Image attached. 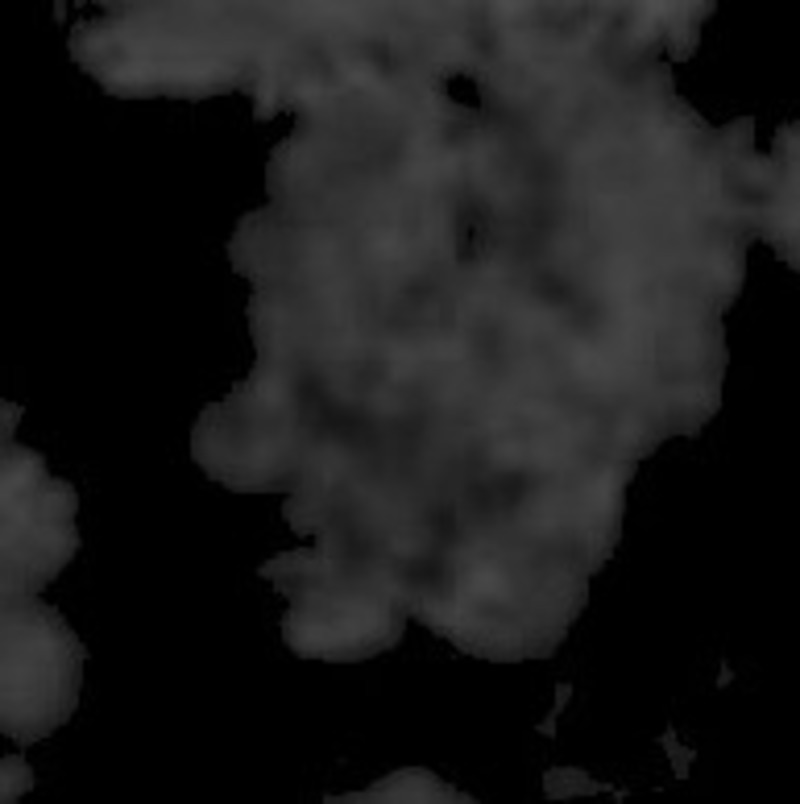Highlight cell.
<instances>
[{
	"mask_svg": "<svg viewBox=\"0 0 800 804\" xmlns=\"http://www.w3.org/2000/svg\"><path fill=\"white\" fill-rule=\"evenodd\" d=\"M35 779L31 766L23 755L9 754L2 758L0 767V803L14 804L31 791Z\"/></svg>",
	"mask_w": 800,
	"mask_h": 804,
	"instance_id": "5",
	"label": "cell"
},
{
	"mask_svg": "<svg viewBox=\"0 0 800 804\" xmlns=\"http://www.w3.org/2000/svg\"><path fill=\"white\" fill-rule=\"evenodd\" d=\"M85 645L62 613L36 597L0 602L1 732L26 748L75 712Z\"/></svg>",
	"mask_w": 800,
	"mask_h": 804,
	"instance_id": "2",
	"label": "cell"
},
{
	"mask_svg": "<svg viewBox=\"0 0 800 804\" xmlns=\"http://www.w3.org/2000/svg\"><path fill=\"white\" fill-rule=\"evenodd\" d=\"M470 798L460 795L432 772L406 768L372 784L361 792L328 797L326 803H456Z\"/></svg>",
	"mask_w": 800,
	"mask_h": 804,
	"instance_id": "4",
	"label": "cell"
},
{
	"mask_svg": "<svg viewBox=\"0 0 800 804\" xmlns=\"http://www.w3.org/2000/svg\"><path fill=\"white\" fill-rule=\"evenodd\" d=\"M545 787L548 794L555 798L593 795L608 790L607 786L591 779L585 771L574 768L550 771L545 778Z\"/></svg>",
	"mask_w": 800,
	"mask_h": 804,
	"instance_id": "6",
	"label": "cell"
},
{
	"mask_svg": "<svg viewBox=\"0 0 800 804\" xmlns=\"http://www.w3.org/2000/svg\"><path fill=\"white\" fill-rule=\"evenodd\" d=\"M261 575L289 602L282 636L301 658L352 663L393 648L406 611L375 578L302 551L270 559Z\"/></svg>",
	"mask_w": 800,
	"mask_h": 804,
	"instance_id": "1",
	"label": "cell"
},
{
	"mask_svg": "<svg viewBox=\"0 0 800 804\" xmlns=\"http://www.w3.org/2000/svg\"><path fill=\"white\" fill-rule=\"evenodd\" d=\"M665 739L672 745L666 746V751L669 753L670 759L673 762V768L680 778L686 777L689 764L695 756V752L680 745L671 733L666 734Z\"/></svg>",
	"mask_w": 800,
	"mask_h": 804,
	"instance_id": "7",
	"label": "cell"
},
{
	"mask_svg": "<svg viewBox=\"0 0 800 804\" xmlns=\"http://www.w3.org/2000/svg\"><path fill=\"white\" fill-rule=\"evenodd\" d=\"M0 425V602L36 597L80 547L73 486Z\"/></svg>",
	"mask_w": 800,
	"mask_h": 804,
	"instance_id": "3",
	"label": "cell"
}]
</instances>
